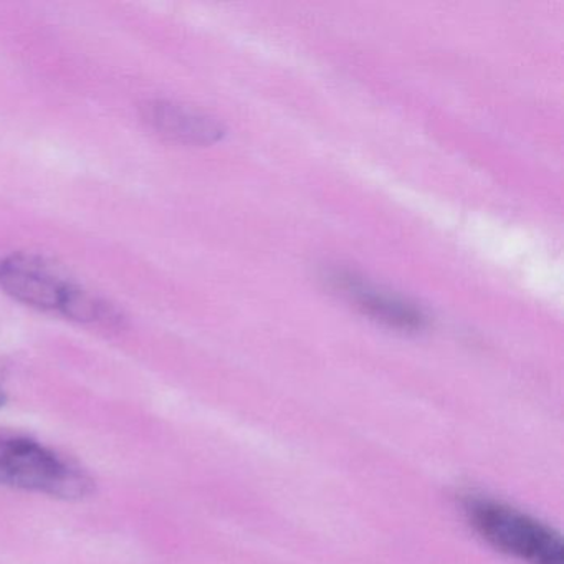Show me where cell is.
Listing matches in <instances>:
<instances>
[{
  "instance_id": "obj_2",
  "label": "cell",
  "mask_w": 564,
  "mask_h": 564,
  "mask_svg": "<svg viewBox=\"0 0 564 564\" xmlns=\"http://www.w3.org/2000/svg\"><path fill=\"white\" fill-rule=\"evenodd\" d=\"M0 487L64 500H82L94 494V480L84 470L31 438L0 441Z\"/></svg>"
},
{
  "instance_id": "obj_4",
  "label": "cell",
  "mask_w": 564,
  "mask_h": 564,
  "mask_svg": "<svg viewBox=\"0 0 564 564\" xmlns=\"http://www.w3.org/2000/svg\"><path fill=\"white\" fill-rule=\"evenodd\" d=\"M143 120L160 137L181 144L217 143L226 130L216 118L173 101H150L143 107Z\"/></svg>"
},
{
  "instance_id": "obj_5",
  "label": "cell",
  "mask_w": 564,
  "mask_h": 564,
  "mask_svg": "<svg viewBox=\"0 0 564 564\" xmlns=\"http://www.w3.org/2000/svg\"><path fill=\"white\" fill-rule=\"evenodd\" d=\"M328 280L336 290L355 302L365 315L371 316L372 319L389 328L414 333L421 332L427 323L421 310L394 296L372 290L351 273H333Z\"/></svg>"
},
{
  "instance_id": "obj_7",
  "label": "cell",
  "mask_w": 564,
  "mask_h": 564,
  "mask_svg": "<svg viewBox=\"0 0 564 564\" xmlns=\"http://www.w3.org/2000/svg\"><path fill=\"white\" fill-rule=\"evenodd\" d=\"M6 401H8V399H6V395L0 392V408H4Z\"/></svg>"
},
{
  "instance_id": "obj_1",
  "label": "cell",
  "mask_w": 564,
  "mask_h": 564,
  "mask_svg": "<svg viewBox=\"0 0 564 564\" xmlns=\"http://www.w3.org/2000/svg\"><path fill=\"white\" fill-rule=\"evenodd\" d=\"M462 508L471 530L498 553L523 564H564L563 540L550 524L480 495L465 497Z\"/></svg>"
},
{
  "instance_id": "obj_6",
  "label": "cell",
  "mask_w": 564,
  "mask_h": 564,
  "mask_svg": "<svg viewBox=\"0 0 564 564\" xmlns=\"http://www.w3.org/2000/svg\"><path fill=\"white\" fill-rule=\"evenodd\" d=\"M61 312L68 318L84 323H113L120 319L113 306L74 285L68 290Z\"/></svg>"
},
{
  "instance_id": "obj_3",
  "label": "cell",
  "mask_w": 564,
  "mask_h": 564,
  "mask_svg": "<svg viewBox=\"0 0 564 564\" xmlns=\"http://www.w3.org/2000/svg\"><path fill=\"white\" fill-rule=\"evenodd\" d=\"M0 289L24 305L61 312L72 283L39 257L19 253L0 262Z\"/></svg>"
}]
</instances>
